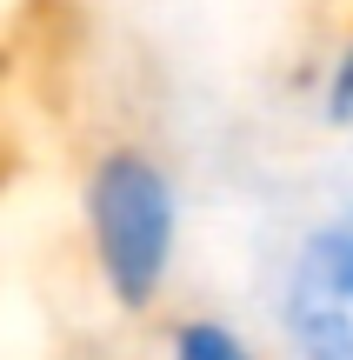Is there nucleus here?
Segmentation results:
<instances>
[{
	"instance_id": "3",
	"label": "nucleus",
	"mask_w": 353,
	"mask_h": 360,
	"mask_svg": "<svg viewBox=\"0 0 353 360\" xmlns=\"http://www.w3.org/2000/svg\"><path fill=\"white\" fill-rule=\"evenodd\" d=\"M154 360H280V347L267 334H253L247 321H234V314L194 307V314H173L167 321Z\"/></svg>"
},
{
	"instance_id": "1",
	"label": "nucleus",
	"mask_w": 353,
	"mask_h": 360,
	"mask_svg": "<svg viewBox=\"0 0 353 360\" xmlns=\"http://www.w3.org/2000/svg\"><path fill=\"white\" fill-rule=\"evenodd\" d=\"M80 247L120 314H154L187 260V187L147 141H107L80 167Z\"/></svg>"
},
{
	"instance_id": "2",
	"label": "nucleus",
	"mask_w": 353,
	"mask_h": 360,
	"mask_svg": "<svg viewBox=\"0 0 353 360\" xmlns=\"http://www.w3.org/2000/svg\"><path fill=\"white\" fill-rule=\"evenodd\" d=\"M260 300L280 360H353V187L287 227Z\"/></svg>"
},
{
	"instance_id": "4",
	"label": "nucleus",
	"mask_w": 353,
	"mask_h": 360,
	"mask_svg": "<svg viewBox=\"0 0 353 360\" xmlns=\"http://www.w3.org/2000/svg\"><path fill=\"white\" fill-rule=\"evenodd\" d=\"M307 107H314V127L320 134H353V20L327 40V53L314 60Z\"/></svg>"
}]
</instances>
